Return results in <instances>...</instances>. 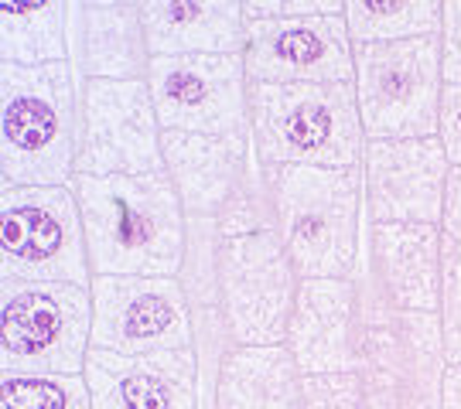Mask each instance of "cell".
Instances as JSON below:
<instances>
[{"label":"cell","mask_w":461,"mask_h":409,"mask_svg":"<svg viewBox=\"0 0 461 409\" xmlns=\"http://www.w3.org/2000/svg\"><path fill=\"white\" fill-rule=\"evenodd\" d=\"M441 68H445V85H461V0H445Z\"/></svg>","instance_id":"28"},{"label":"cell","mask_w":461,"mask_h":409,"mask_svg":"<svg viewBox=\"0 0 461 409\" xmlns=\"http://www.w3.org/2000/svg\"><path fill=\"white\" fill-rule=\"evenodd\" d=\"M212 409H304V372L287 344H232L222 355Z\"/></svg>","instance_id":"21"},{"label":"cell","mask_w":461,"mask_h":409,"mask_svg":"<svg viewBox=\"0 0 461 409\" xmlns=\"http://www.w3.org/2000/svg\"><path fill=\"white\" fill-rule=\"evenodd\" d=\"M215 266L232 344H287L301 277L277 229L219 236Z\"/></svg>","instance_id":"9"},{"label":"cell","mask_w":461,"mask_h":409,"mask_svg":"<svg viewBox=\"0 0 461 409\" xmlns=\"http://www.w3.org/2000/svg\"><path fill=\"white\" fill-rule=\"evenodd\" d=\"M249 140L260 167H359L366 133L356 85L249 82Z\"/></svg>","instance_id":"4"},{"label":"cell","mask_w":461,"mask_h":409,"mask_svg":"<svg viewBox=\"0 0 461 409\" xmlns=\"http://www.w3.org/2000/svg\"><path fill=\"white\" fill-rule=\"evenodd\" d=\"M83 378L93 409H198L202 372L195 348L154 355L89 348Z\"/></svg>","instance_id":"17"},{"label":"cell","mask_w":461,"mask_h":409,"mask_svg":"<svg viewBox=\"0 0 461 409\" xmlns=\"http://www.w3.org/2000/svg\"><path fill=\"white\" fill-rule=\"evenodd\" d=\"M352 45H393L434 38L445 24V0H346Z\"/></svg>","instance_id":"23"},{"label":"cell","mask_w":461,"mask_h":409,"mask_svg":"<svg viewBox=\"0 0 461 409\" xmlns=\"http://www.w3.org/2000/svg\"><path fill=\"white\" fill-rule=\"evenodd\" d=\"M441 314H407L363 290L366 409H441L445 393Z\"/></svg>","instance_id":"7"},{"label":"cell","mask_w":461,"mask_h":409,"mask_svg":"<svg viewBox=\"0 0 461 409\" xmlns=\"http://www.w3.org/2000/svg\"><path fill=\"white\" fill-rule=\"evenodd\" d=\"M356 102L366 140L438 137L445 68L441 34L393 45H352Z\"/></svg>","instance_id":"6"},{"label":"cell","mask_w":461,"mask_h":409,"mask_svg":"<svg viewBox=\"0 0 461 409\" xmlns=\"http://www.w3.org/2000/svg\"><path fill=\"white\" fill-rule=\"evenodd\" d=\"M363 195L373 226L420 222L441 226L451 161L438 137L366 140Z\"/></svg>","instance_id":"14"},{"label":"cell","mask_w":461,"mask_h":409,"mask_svg":"<svg viewBox=\"0 0 461 409\" xmlns=\"http://www.w3.org/2000/svg\"><path fill=\"white\" fill-rule=\"evenodd\" d=\"M304 409H366V389L356 372L304 376Z\"/></svg>","instance_id":"25"},{"label":"cell","mask_w":461,"mask_h":409,"mask_svg":"<svg viewBox=\"0 0 461 409\" xmlns=\"http://www.w3.org/2000/svg\"><path fill=\"white\" fill-rule=\"evenodd\" d=\"M93 277H182L188 215L175 181L161 174H76Z\"/></svg>","instance_id":"1"},{"label":"cell","mask_w":461,"mask_h":409,"mask_svg":"<svg viewBox=\"0 0 461 409\" xmlns=\"http://www.w3.org/2000/svg\"><path fill=\"white\" fill-rule=\"evenodd\" d=\"M441 409H461V365H447Z\"/></svg>","instance_id":"31"},{"label":"cell","mask_w":461,"mask_h":409,"mask_svg":"<svg viewBox=\"0 0 461 409\" xmlns=\"http://www.w3.org/2000/svg\"><path fill=\"white\" fill-rule=\"evenodd\" d=\"M441 239H445V256H461V167H451L447 174Z\"/></svg>","instance_id":"30"},{"label":"cell","mask_w":461,"mask_h":409,"mask_svg":"<svg viewBox=\"0 0 461 409\" xmlns=\"http://www.w3.org/2000/svg\"><path fill=\"white\" fill-rule=\"evenodd\" d=\"M148 89L165 133L249 130V79L243 55L150 58Z\"/></svg>","instance_id":"11"},{"label":"cell","mask_w":461,"mask_h":409,"mask_svg":"<svg viewBox=\"0 0 461 409\" xmlns=\"http://www.w3.org/2000/svg\"><path fill=\"white\" fill-rule=\"evenodd\" d=\"M93 348L154 355L195 348V325L178 277H93Z\"/></svg>","instance_id":"12"},{"label":"cell","mask_w":461,"mask_h":409,"mask_svg":"<svg viewBox=\"0 0 461 409\" xmlns=\"http://www.w3.org/2000/svg\"><path fill=\"white\" fill-rule=\"evenodd\" d=\"M0 283H93L72 184L0 191Z\"/></svg>","instance_id":"8"},{"label":"cell","mask_w":461,"mask_h":409,"mask_svg":"<svg viewBox=\"0 0 461 409\" xmlns=\"http://www.w3.org/2000/svg\"><path fill=\"white\" fill-rule=\"evenodd\" d=\"M438 140L445 144V154H447V161H451V167H461V85H445Z\"/></svg>","instance_id":"29"},{"label":"cell","mask_w":461,"mask_h":409,"mask_svg":"<svg viewBox=\"0 0 461 409\" xmlns=\"http://www.w3.org/2000/svg\"><path fill=\"white\" fill-rule=\"evenodd\" d=\"M0 409H93L83 376H0Z\"/></svg>","instance_id":"24"},{"label":"cell","mask_w":461,"mask_h":409,"mask_svg":"<svg viewBox=\"0 0 461 409\" xmlns=\"http://www.w3.org/2000/svg\"><path fill=\"white\" fill-rule=\"evenodd\" d=\"M441 338H445L447 365H461V256H445Z\"/></svg>","instance_id":"26"},{"label":"cell","mask_w":461,"mask_h":409,"mask_svg":"<svg viewBox=\"0 0 461 409\" xmlns=\"http://www.w3.org/2000/svg\"><path fill=\"white\" fill-rule=\"evenodd\" d=\"M247 21H294V17L346 14L342 0H243Z\"/></svg>","instance_id":"27"},{"label":"cell","mask_w":461,"mask_h":409,"mask_svg":"<svg viewBox=\"0 0 461 409\" xmlns=\"http://www.w3.org/2000/svg\"><path fill=\"white\" fill-rule=\"evenodd\" d=\"M373 226V222H369ZM369 294L407 314H441L445 239L441 226L386 222L369 229Z\"/></svg>","instance_id":"18"},{"label":"cell","mask_w":461,"mask_h":409,"mask_svg":"<svg viewBox=\"0 0 461 409\" xmlns=\"http://www.w3.org/2000/svg\"><path fill=\"white\" fill-rule=\"evenodd\" d=\"M150 58L137 0H68V62L79 82L148 79Z\"/></svg>","instance_id":"19"},{"label":"cell","mask_w":461,"mask_h":409,"mask_svg":"<svg viewBox=\"0 0 461 409\" xmlns=\"http://www.w3.org/2000/svg\"><path fill=\"white\" fill-rule=\"evenodd\" d=\"M154 58L178 55H243V0H137Z\"/></svg>","instance_id":"20"},{"label":"cell","mask_w":461,"mask_h":409,"mask_svg":"<svg viewBox=\"0 0 461 409\" xmlns=\"http://www.w3.org/2000/svg\"><path fill=\"white\" fill-rule=\"evenodd\" d=\"M287 348L304 376L356 372L363 361V283L301 280Z\"/></svg>","instance_id":"15"},{"label":"cell","mask_w":461,"mask_h":409,"mask_svg":"<svg viewBox=\"0 0 461 409\" xmlns=\"http://www.w3.org/2000/svg\"><path fill=\"white\" fill-rule=\"evenodd\" d=\"M79 85L72 62L0 66V191L76 181Z\"/></svg>","instance_id":"2"},{"label":"cell","mask_w":461,"mask_h":409,"mask_svg":"<svg viewBox=\"0 0 461 409\" xmlns=\"http://www.w3.org/2000/svg\"><path fill=\"white\" fill-rule=\"evenodd\" d=\"M247 79L260 85L356 82V51L346 14L247 21Z\"/></svg>","instance_id":"13"},{"label":"cell","mask_w":461,"mask_h":409,"mask_svg":"<svg viewBox=\"0 0 461 409\" xmlns=\"http://www.w3.org/2000/svg\"><path fill=\"white\" fill-rule=\"evenodd\" d=\"M93 348V290L79 283H0V376H83Z\"/></svg>","instance_id":"5"},{"label":"cell","mask_w":461,"mask_h":409,"mask_svg":"<svg viewBox=\"0 0 461 409\" xmlns=\"http://www.w3.org/2000/svg\"><path fill=\"white\" fill-rule=\"evenodd\" d=\"M161 123L148 79H86L79 85V147L76 174L131 178L161 174Z\"/></svg>","instance_id":"10"},{"label":"cell","mask_w":461,"mask_h":409,"mask_svg":"<svg viewBox=\"0 0 461 409\" xmlns=\"http://www.w3.org/2000/svg\"><path fill=\"white\" fill-rule=\"evenodd\" d=\"M249 130L243 133H165V171L175 181L188 218H222L232 212L257 174L249 171Z\"/></svg>","instance_id":"16"},{"label":"cell","mask_w":461,"mask_h":409,"mask_svg":"<svg viewBox=\"0 0 461 409\" xmlns=\"http://www.w3.org/2000/svg\"><path fill=\"white\" fill-rule=\"evenodd\" d=\"M274 229L301 280H356L363 167H260Z\"/></svg>","instance_id":"3"},{"label":"cell","mask_w":461,"mask_h":409,"mask_svg":"<svg viewBox=\"0 0 461 409\" xmlns=\"http://www.w3.org/2000/svg\"><path fill=\"white\" fill-rule=\"evenodd\" d=\"M68 62V4H0V66L41 68Z\"/></svg>","instance_id":"22"}]
</instances>
